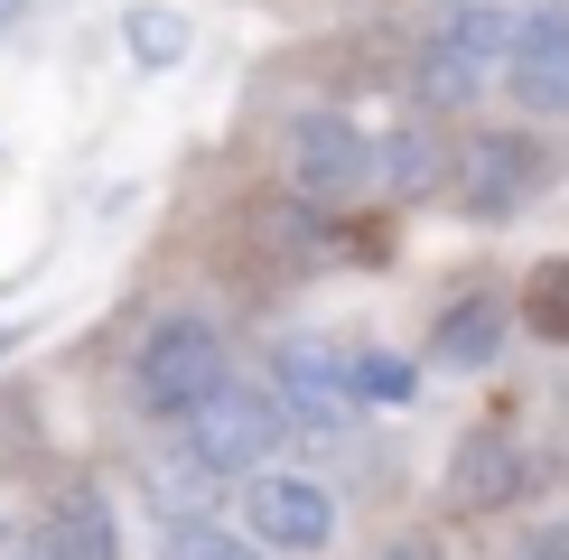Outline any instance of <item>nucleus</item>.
Segmentation results:
<instances>
[{"instance_id": "nucleus-1", "label": "nucleus", "mask_w": 569, "mask_h": 560, "mask_svg": "<svg viewBox=\"0 0 569 560\" xmlns=\"http://www.w3.org/2000/svg\"><path fill=\"white\" fill-rule=\"evenodd\" d=\"M224 383H233V356H224V337L206 318H159L150 337H140V356H131V392H140L150 420L206 411Z\"/></svg>"}, {"instance_id": "nucleus-2", "label": "nucleus", "mask_w": 569, "mask_h": 560, "mask_svg": "<svg viewBox=\"0 0 569 560\" xmlns=\"http://www.w3.org/2000/svg\"><path fill=\"white\" fill-rule=\"evenodd\" d=\"M187 458L206 467V477H252V467H271V449L290 439V411H280L271 383H224L206 411L178 420Z\"/></svg>"}, {"instance_id": "nucleus-3", "label": "nucleus", "mask_w": 569, "mask_h": 560, "mask_svg": "<svg viewBox=\"0 0 569 560\" xmlns=\"http://www.w3.org/2000/svg\"><path fill=\"white\" fill-rule=\"evenodd\" d=\"M383 178V159H373V140L355 131V122H337V112H308V122L290 131V197L299 206H355L365 187Z\"/></svg>"}, {"instance_id": "nucleus-4", "label": "nucleus", "mask_w": 569, "mask_h": 560, "mask_svg": "<svg viewBox=\"0 0 569 560\" xmlns=\"http://www.w3.org/2000/svg\"><path fill=\"white\" fill-rule=\"evenodd\" d=\"M541 178H551V159H541L523 131H477V140H467V159H458L467 216H513V206L541 197Z\"/></svg>"}, {"instance_id": "nucleus-5", "label": "nucleus", "mask_w": 569, "mask_h": 560, "mask_svg": "<svg viewBox=\"0 0 569 560\" xmlns=\"http://www.w3.org/2000/svg\"><path fill=\"white\" fill-rule=\"evenodd\" d=\"M252 542L262 551H327L337 542V496L318 477H252Z\"/></svg>"}, {"instance_id": "nucleus-6", "label": "nucleus", "mask_w": 569, "mask_h": 560, "mask_svg": "<svg viewBox=\"0 0 569 560\" xmlns=\"http://www.w3.org/2000/svg\"><path fill=\"white\" fill-rule=\"evenodd\" d=\"M29 532H38L57 560H122V523H112V496H103L93 477H57Z\"/></svg>"}, {"instance_id": "nucleus-7", "label": "nucleus", "mask_w": 569, "mask_h": 560, "mask_svg": "<svg viewBox=\"0 0 569 560\" xmlns=\"http://www.w3.org/2000/svg\"><path fill=\"white\" fill-rule=\"evenodd\" d=\"M271 392H280L290 420H308V430H346V420H355L346 356H327V346H280V356H271Z\"/></svg>"}, {"instance_id": "nucleus-8", "label": "nucleus", "mask_w": 569, "mask_h": 560, "mask_svg": "<svg viewBox=\"0 0 569 560\" xmlns=\"http://www.w3.org/2000/svg\"><path fill=\"white\" fill-rule=\"evenodd\" d=\"M505 84H513L523 112H569V10H532L523 29H513Z\"/></svg>"}, {"instance_id": "nucleus-9", "label": "nucleus", "mask_w": 569, "mask_h": 560, "mask_svg": "<svg viewBox=\"0 0 569 560\" xmlns=\"http://www.w3.org/2000/svg\"><path fill=\"white\" fill-rule=\"evenodd\" d=\"M505 337H513V309L495 290H467V299H448L439 327H430V364L439 373H486L505 356Z\"/></svg>"}, {"instance_id": "nucleus-10", "label": "nucleus", "mask_w": 569, "mask_h": 560, "mask_svg": "<svg viewBox=\"0 0 569 560\" xmlns=\"http://www.w3.org/2000/svg\"><path fill=\"white\" fill-rule=\"evenodd\" d=\"M513 486H523L513 430H467L458 458H448V504L458 513H495V504H513Z\"/></svg>"}, {"instance_id": "nucleus-11", "label": "nucleus", "mask_w": 569, "mask_h": 560, "mask_svg": "<svg viewBox=\"0 0 569 560\" xmlns=\"http://www.w3.org/2000/svg\"><path fill=\"white\" fill-rule=\"evenodd\" d=\"M513 29H523V19H513V10H495V0H448L430 38H448V47H458V57H477L486 76H495V66L513 57Z\"/></svg>"}, {"instance_id": "nucleus-12", "label": "nucleus", "mask_w": 569, "mask_h": 560, "mask_svg": "<svg viewBox=\"0 0 569 560\" xmlns=\"http://www.w3.org/2000/svg\"><path fill=\"white\" fill-rule=\"evenodd\" d=\"M159 560H271V551H252V532H233V523L169 513V532H159Z\"/></svg>"}, {"instance_id": "nucleus-13", "label": "nucleus", "mask_w": 569, "mask_h": 560, "mask_svg": "<svg viewBox=\"0 0 569 560\" xmlns=\"http://www.w3.org/2000/svg\"><path fill=\"white\" fill-rule=\"evenodd\" d=\"M477 93H486V66L477 57H458L448 38L420 47V103H430V112H458V103H477Z\"/></svg>"}, {"instance_id": "nucleus-14", "label": "nucleus", "mask_w": 569, "mask_h": 560, "mask_svg": "<svg viewBox=\"0 0 569 560\" xmlns=\"http://www.w3.org/2000/svg\"><path fill=\"white\" fill-rule=\"evenodd\" d=\"M373 159H383V187H392V197H430V187H439V169H448L430 131H392Z\"/></svg>"}, {"instance_id": "nucleus-15", "label": "nucleus", "mask_w": 569, "mask_h": 560, "mask_svg": "<svg viewBox=\"0 0 569 560\" xmlns=\"http://www.w3.org/2000/svg\"><path fill=\"white\" fill-rule=\"evenodd\" d=\"M346 383H355V402L392 411V402H411V392H420V364H401V356H383V346H365V356H346Z\"/></svg>"}, {"instance_id": "nucleus-16", "label": "nucleus", "mask_w": 569, "mask_h": 560, "mask_svg": "<svg viewBox=\"0 0 569 560\" xmlns=\"http://www.w3.org/2000/svg\"><path fill=\"white\" fill-rule=\"evenodd\" d=\"M122 47H131L140 66H178V57H187V19L159 10V0H140V10L122 19Z\"/></svg>"}, {"instance_id": "nucleus-17", "label": "nucleus", "mask_w": 569, "mask_h": 560, "mask_svg": "<svg viewBox=\"0 0 569 560\" xmlns=\"http://www.w3.org/2000/svg\"><path fill=\"white\" fill-rule=\"evenodd\" d=\"M523 327H532V337H551V346H569V262H541V271H532Z\"/></svg>"}, {"instance_id": "nucleus-18", "label": "nucleus", "mask_w": 569, "mask_h": 560, "mask_svg": "<svg viewBox=\"0 0 569 560\" xmlns=\"http://www.w3.org/2000/svg\"><path fill=\"white\" fill-rule=\"evenodd\" d=\"M513 560H569V523H551V532H532V542H513Z\"/></svg>"}, {"instance_id": "nucleus-19", "label": "nucleus", "mask_w": 569, "mask_h": 560, "mask_svg": "<svg viewBox=\"0 0 569 560\" xmlns=\"http://www.w3.org/2000/svg\"><path fill=\"white\" fill-rule=\"evenodd\" d=\"M373 560H439V542H420V532H411V542H383Z\"/></svg>"}, {"instance_id": "nucleus-20", "label": "nucleus", "mask_w": 569, "mask_h": 560, "mask_svg": "<svg viewBox=\"0 0 569 560\" xmlns=\"http://www.w3.org/2000/svg\"><path fill=\"white\" fill-rule=\"evenodd\" d=\"M0 356H10V327H0Z\"/></svg>"}]
</instances>
